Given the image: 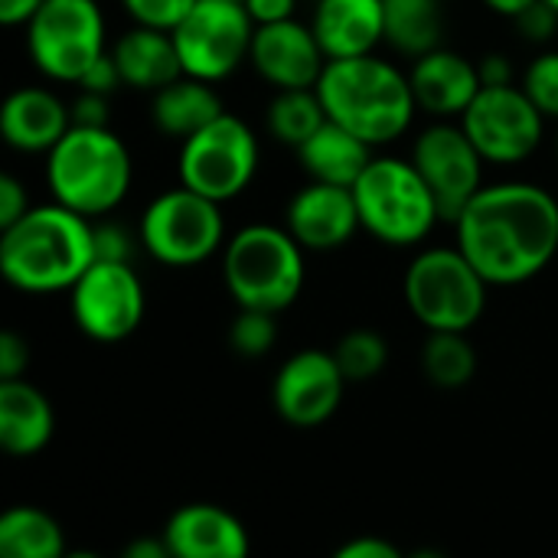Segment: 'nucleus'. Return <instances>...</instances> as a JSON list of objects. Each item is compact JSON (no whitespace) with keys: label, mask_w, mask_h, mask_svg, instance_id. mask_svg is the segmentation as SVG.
<instances>
[{"label":"nucleus","mask_w":558,"mask_h":558,"mask_svg":"<svg viewBox=\"0 0 558 558\" xmlns=\"http://www.w3.org/2000/svg\"><path fill=\"white\" fill-rule=\"evenodd\" d=\"M0 556L62 558L65 556V533L39 507H10L0 517Z\"/></svg>","instance_id":"nucleus-26"},{"label":"nucleus","mask_w":558,"mask_h":558,"mask_svg":"<svg viewBox=\"0 0 558 558\" xmlns=\"http://www.w3.org/2000/svg\"><path fill=\"white\" fill-rule=\"evenodd\" d=\"M160 536L170 558H245L252 549L242 520L216 504L180 507Z\"/></svg>","instance_id":"nucleus-18"},{"label":"nucleus","mask_w":558,"mask_h":558,"mask_svg":"<svg viewBox=\"0 0 558 558\" xmlns=\"http://www.w3.org/2000/svg\"><path fill=\"white\" fill-rule=\"evenodd\" d=\"M549 3H553V7H556V10H558V0H549Z\"/></svg>","instance_id":"nucleus-46"},{"label":"nucleus","mask_w":558,"mask_h":558,"mask_svg":"<svg viewBox=\"0 0 558 558\" xmlns=\"http://www.w3.org/2000/svg\"><path fill=\"white\" fill-rule=\"evenodd\" d=\"M111 56L121 69L124 85H134L144 92H157L183 75V62H180L170 29L137 23L134 29L118 36V43L111 46Z\"/></svg>","instance_id":"nucleus-23"},{"label":"nucleus","mask_w":558,"mask_h":558,"mask_svg":"<svg viewBox=\"0 0 558 558\" xmlns=\"http://www.w3.org/2000/svg\"><path fill=\"white\" fill-rule=\"evenodd\" d=\"M556 154H558V141H556Z\"/></svg>","instance_id":"nucleus-47"},{"label":"nucleus","mask_w":558,"mask_h":558,"mask_svg":"<svg viewBox=\"0 0 558 558\" xmlns=\"http://www.w3.org/2000/svg\"><path fill=\"white\" fill-rule=\"evenodd\" d=\"M454 235L490 288L523 284L556 258L558 199L520 180L481 186L454 219Z\"/></svg>","instance_id":"nucleus-1"},{"label":"nucleus","mask_w":558,"mask_h":558,"mask_svg":"<svg viewBox=\"0 0 558 558\" xmlns=\"http://www.w3.org/2000/svg\"><path fill=\"white\" fill-rule=\"evenodd\" d=\"M317 95L330 121L373 147L402 137L418 108L409 75L373 52L330 59L317 82Z\"/></svg>","instance_id":"nucleus-3"},{"label":"nucleus","mask_w":558,"mask_h":558,"mask_svg":"<svg viewBox=\"0 0 558 558\" xmlns=\"http://www.w3.org/2000/svg\"><path fill=\"white\" fill-rule=\"evenodd\" d=\"M56 432L49 399L26 379L0 383V445L10 458L39 454Z\"/></svg>","instance_id":"nucleus-22"},{"label":"nucleus","mask_w":558,"mask_h":558,"mask_svg":"<svg viewBox=\"0 0 558 558\" xmlns=\"http://www.w3.org/2000/svg\"><path fill=\"white\" fill-rule=\"evenodd\" d=\"M402 553L389 543V539H379V536H356L350 539L347 546L337 549V558H399Z\"/></svg>","instance_id":"nucleus-40"},{"label":"nucleus","mask_w":558,"mask_h":558,"mask_svg":"<svg viewBox=\"0 0 558 558\" xmlns=\"http://www.w3.org/2000/svg\"><path fill=\"white\" fill-rule=\"evenodd\" d=\"M481 85H513V62L504 52H490L477 62Z\"/></svg>","instance_id":"nucleus-42"},{"label":"nucleus","mask_w":558,"mask_h":558,"mask_svg":"<svg viewBox=\"0 0 558 558\" xmlns=\"http://www.w3.org/2000/svg\"><path fill=\"white\" fill-rule=\"evenodd\" d=\"M298 157H301V167L307 170L311 180L353 186L373 160V144H366L363 137H356L353 131H347L343 124L327 118L298 147Z\"/></svg>","instance_id":"nucleus-24"},{"label":"nucleus","mask_w":558,"mask_h":558,"mask_svg":"<svg viewBox=\"0 0 558 558\" xmlns=\"http://www.w3.org/2000/svg\"><path fill=\"white\" fill-rule=\"evenodd\" d=\"M72 111V124H82V128H108V95H98V92H88L82 88L78 98L69 105Z\"/></svg>","instance_id":"nucleus-36"},{"label":"nucleus","mask_w":558,"mask_h":558,"mask_svg":"<svg viewBox=\"0 0 558 558\" xmlns=\"http://www.w3.org/2000/svg\"><path fill=\"white\" fill-rule=\"evenodd\" d=\"M487 288L490 281L474 268V262L458 245L418 252L402 281L405 304L428 333L432 330L471 333V327L484 317Z\"/></svg>","instance_id":"nucleus-7"},{"label":"nucleus","mask_w":558,"mask_h":558,"mask_svg":"<svg viewBox=\"0 0 558 558\" xmlns=\"http://www.w3.org/2000/svg\"><path fill=\"white\" fill-rule=\"evenodd\" d=\"M95 262V226L65 203L29 206L0 229V271L23 294L72 291Z\"/></svg>","instance_id":"nucleus-2"},{"label":"nucleus","mask_w":558,"mask_h":558,"mask_svg":"<svg viewBox=\"0 0 558 558\" xmlns=\"http://www.w3.org/2000/svg\"><path fill=\"white\" fill-rule=\"evenodd\" d=\"M95 258H108V262H131V239L124 229L105 222L95 226Z\"/></svg>","instance_id":"nucleus-38"},{"label":"nucleus","mask_w":558,"mask_h":558,"mask_svg":"<svg viewBox=\"0 0 558 558\" xmlns=\"http://www.w3.org/2000/svg\"><path fill=\"white\" fill-rule=\"evenodd\" d=\"M72 128V111L46 88H16L0 108V131L13 150L49 154Z\"/></svg>","instance_id":"nucleus-20"},{"label":"nucleus","mask_w":558,"mask_h":558,"mask_svg":"<svg viewBox=\"0 0 558 558\" xmlns=\"http://www.w3.org/2000/svg\"><path fill=\"white\" fill-rule=\"evenodd\" d=\"M26 49L52 82H75L105 56V16L95 0H46L26 23Z\"/></svg>","instance_id":"nucleus-10"},{"label":"nucleus","mask_w":558,"mask_h":558,"mask_svg":"<svg viewBox=\"0 0 558 558\" xmlns=\"http://www.w3.org/2000/svg\"><path fill=\"white\" fill-rule=\"evenodd\" d=\"M327 121V108L317 88H278L268 108V131L275 141L291 144L294 150Z\"/></svg>","instance_id":"nucleus-29"},{"label":"nucleus","mask_w":558,"mask_h":558,"mask_svg":"<svg viewBox=\"0 0 558 558\" xmlns=\"http://www.w3.org/2000/svg\"><path fill=\"white\" fill-rule=\"evenodd\" d=\"M523 92L536 101L546 118H558V49H549L523 72Z\"/></svg>","instance_id":"nucleus-32"},{"label":"nucleus","mask_w":558,"mask_h":558,"mask_svg":"<svg viewBox=\"0 0 558 558\" xmlns=\"http://www.w3.org/2000/svg\"><path fill=\"white\" fill-rule=\"evenodd\" d=\"M222 98L216 95L213 82L206 78H193V75H180L170 85L154 92L150 101V118L154 124L177 141L193 137L196 131H203L209 121H216L222 114Z\"/></svg>","instance_id":"nucleus-25"},{"label":"nucleus","mask_w":558,"mask_h":558,"mask_svg":"<svg viewBox=\"0 0 558 558\" xmlns=\"http://www.w3.org/2000/svg\"><path fill=\"white\" fill-rule=\"evenodd\" d=\"M520 33L530 36L533 43H546L553 39V33L558 29V10L549 3V0H533L523 13L513 16Z\"/></svg>","instance_id":"nucleus-34"},{"label":"nucleus","mask_w":558,"mask_h":558,"mask_svg":"<svg viewBox=\"0 0 558 558\" xmlns=\"http://www.w3.org/2000/svg\"><path fill=\"white\" fill-rule=\"evenodd\" d=\"M314 33L327 59L366 56L386 39L383 0H317Z\"/></svg>","instance_id":"nucleus-21"},{"label":"nucleus","mask_w":558,"mask_h":558,"mask_svg":"<svg viewBox=\"0 0 558 558\" xmlns=\"http://www.w3.org/2000/svg\"><path fill=\"white\" fill-rule=\"evenodd\" d=\"M278 314L271 311H255V307H239V317L229 324V347L242 360H262L275 350L278 343Z\"/></svg>","instance_id":"nucleus-31"},{"label":"nucleus","mask_w":558,"mask_h":558,"mask_svg":"<svg viewBox=\"0 0 558 558\" xmlns=\"http://www.w3.org/2000/svg\"><path fill=\"white\" fill-rule=\"evenodd\" d=\"M284 226L307 252L343 248L356 235V229H363L353 186L311 180L291 196Z\"/></svg>","instance_id":"nucleus-17"},{"label":"nucleus","mask_w":558,"mask_h":558,"mask_svg":"<svg viewBox=\"0 0 558 558\" xmlns=\"http://www.w3.org/2000/svg\"><path fill=\"white\" fill-rule=\"evenodd\" d=\"M170 33L183 75L222 82L248 59L255 20L242 0H196Z\"/></svg>","instance_id":"nucleus-11"},{"label":"nucleus","mask_w":558,"mask_h":558,"mask_svg":"<svg viewBox=\"0 0 558 558\" xmlns=\"http://www.w3.org/2000/svg\"><path fill=\"white\" fill-rule=\"evenodd\" d=\"M29 209L26 186L16 177H0V229L13 226Z\"/></svg>","instance_id":"nucleus-39"},{"label":"nucleus","mask_w":558,"mask_h":558,"mask_svg":"<svg viewBox=\"0 0 558 558\" xmlns=\"http://www.w3.org/2000/svg\"><path fill=\"white\" fill-rule=\"evenodd\" d=\"M255 173L258 137L242 118L229 111L186 137L180 147V183L216 203H229L245 193Z\"/></svg>","instance_id":"nucleus-9"},{"label":"nucleus","mask_w":558,"mask_h":558,"mask_svg":"<svg viewBox=\"0 0 558 558\" xmlns=\"http://www.w3.org/2000/svg\"><path fill=\"white\" fill-rule=\"evenodd\" d=\"M137 239L150 258L170 268L203 265L226 245V222L222 203L177 186L160 193L141 216Z\"/></svg>","instance_id":"nucleus-8"},{"label":"nucleus","mask_w":558,"mask_h":558,"mask_svg":"<svg viewBox=\"0 0 558 558\" xmlns=\"http://www.w3.org/2000/svg\"><path fill=\"white\" fill-rule=\"evenodd\" d=\"M248 62L275 88H317L330 59L314 26H304L291 16L255 26Z\"/></svg>","instance_id":"nucleus-16"},{"label":"nucleus","mask_w":558,"mask_h":558,"mask_svg":"<svg viewBox=\"0 0 558 558\" xmlns=\"http://www.w3.org/2000/svg\"><path fill=\"white\" fill-rule=\"evenodd\" d=\"M78 85H82V88H88V92H98V95H111L118 85H124L121 69H118L114 56H111V52L98 56V59L88 65V72L78 78Z\"/></svg>","instance_id":"nucleus-37"},{"label":"nucleus","mask_w":558,"mask_h":558,"mask_svg":"<svg viewBox=\"0 0 558 558\" xmlns=\"http://www.w3.org/2000/svg\"><path fill=\"white\" fill-rule=\"evenodd\" d=\"M43 3L46 0H0V23L3 26H26Z\"/></svg>","instance_id":"nucleus-43"},{"label":"nucleus","mask_w":558,"mask_h":558,"mask_svg":"<svg viewBox=\"0 0 558 558\" xmlns=\"http://www.w3.org/2000/svg\"><path fill=\"white\" fill-rule=\"evenodd\" d=\"M412 163L432 186L441 219L454 222L461 209L484 186V154L474 147L468 131L458 124H432L412 147Z\"/></svg>","instance_id":"nucleus-14"},{"label":"nucleus","mask_w":558,"mask_h":558,"mask_svg":"<svg viewBox=\"0 0 558 558\" xmlns=\"http://www.w3.org/2000/svg\"><path fill=\"white\" fill-rule=\"evenodd\" d=\"M131 150L111 128L72 124L46 154V183L59 203L82 216L111 213L131 190Z\"/></svg>","instance_id":"nucleus-4"},{"label":"nucleus","mask_w":558,"mask_h":558,"mask_svg":"<svg viewBox=\"0 0 558 558\" xmlns=\"http://www.w3.org/2000/svg\"><path fill=\"white\" fill-rule=\"evenodd\" d=\"M409 82L418 108L438 118H461L468 105L477 98V92L484 88L477 62L441 46L415 59Z\"/></svg>","instance_id":"nucleus-19"},{"label":"nucleus","mask_w":558,"mask_h":558,"mask_svg":"<svg viewBox=\"0 0 558 558\" xmlns=\"http://www.w3.org/2000/svg\"><path fill=\"white\" fill-rule=\"evenodd\" d=\"M461 128L490 163L526 160L546 131V114L517 85H484L461 114Z\"/></svg>","instance_id":"nucleus-13"},{"label":"nucleus","mask_w":558,"mask_h":558,"mask_svg":"<svg viewBox=\"0 0 558 558\" xmlns=\"http://www.w3.org/2000/svg\"><path fill=\"white\" fill-rule=\"evenodd\" d=\"M26 366H29V343L13 330L0 333V383L23 379Z\"/></svg>","instance_id":"nucleus-35"},{"label":"nucleus","mask_w":558,"mask_h":558,"mask_svg":"<svg viewBox=\"0 0 558 558\" xmlns=\"http://www.w3.org/2000/svg\"><path fill=\"white\" fill-rule=\"evenodd\" d=\"M124 558H170V549L163 543V536H141L131 546H124Z\"/></svg>","instance_id":"nucleus-44"},{"label":"nucleus","mask_w":558,"mask_h":558,"mask_svg":"<svg viewBox=\"0 0 558 558\" xmlns=\"http://www.w3.org/2000/svg\"><path fill=\"white\" fill-rule=\"evenodd\" d=\"M422 366L432 386L464 389L477 373V353L461 330H432L422 350Z\"/></svg>","instance_id":"nucleus-28"},{"label":"nucleus","mask_w":558,"mask_h":558,"mask_svg":"<svg viewBox=\"0 0 558 558\" xmlns=\"http://www.w3.org/2000/svg\"><path fill=\"white\" fill-rule=\"evenodd\" d=\"M363 229L386 245H418L441 219L438 199L418 167L399 157H373L353 183Z\"/></svg>","instance_id":"nucleus-6"},{"label":"nucleus","mask_w":558,"mask_h":558,"mask_svg":"<svg viewBox=\"0 0 558 558\" xmlns=\"http://www.w3.org/2000/svg\"><path fill=\"white\" fill-rule=\"evenodd\" d=\"M484 3H487L494 13H504V16H510V20H513V16H517V13H523L533 0H484Z\"/></svg>","instance_id":"nucleus-45"},{"label":"nucleus","mask_w":558,"mask_h":558,"mask_svg":"<svg viewBox=\"0 0 558 558\" xmlns=\"http://www.w3.org/2000/svg\"><path fill=\"white\" fill-rule=\"evenodd\" d=\"M304 245L288 226L255 222L222 245V281L239 307L288 311L304 288Z\"/></svg>","instance_id":"nucleus-5"},{"label":"nucleus","mask_w":558,"mask_h":558,"mask_svg":"<svg viewBox=\"0 0 558 558\" xmlns=\"http://www.w3.org/2000/svg\"><path fill=\"white\" fill-rule=\"evenodd\" d=\"M196 0H121L128 16L141 26H157V29H173Z\"/></svg>","instance_id":"nucleus-33"},{"label":"nucleus","mask_w":558,"mask_h":558,"mask_svg":"<svg viewBox=\"0 0 558 558\" xmlns=\"http://www.w3.org/2000/svg\"><path fill=\"white\" fill-rule=\"evenodd\" d=\"M347 376L333 353L301 350L284 360L271 386V405L281 422L294 428H317L330 422L343 402Z\"/></svg>","instance_id":"nucleus-15"},{"label":"nucleus","mask_w":558,"mask_h":558,"mask_svg":"<svg viewBox=\"0 0 558 558\" xmlns=\"http://www.w3.org/2000/svg\"><path fill=\"white\" fill-rule=\"evenodd\" d=\"M69 307L85 337L98 343H121L144 320V284L131 262L95 258L72 284Z\"/></svg>","instance_id":"nucleus-12"},{"label":"nucleus","mask_w":558,"mask_h":558,"mask_svg":"<svg viewBox=\"0 0 558 558\" xmlns=\"http://www.w3.org/2000/svg\"><path fill=\"white\" fill-rule=\"evenodd\" d=\"M386 39L405 56H425L441 43V7L438 0H383Z\"/></svg>","instance_id":"nucleus-27"},{"label":"nucleus","mask_w":558,"mask_h":558,"mask_svg":"<svg viewBox=\"0 0 558 558\" xmlns=\"http://www.w3.org/2000/svg\"><path fill=\"white\" fill-rule=\"evenodd\" d=\"M245 10L252 13L255 26L262 23H278V20H291L294 16V3L298 0H242Z\"/></svg>","instance_id":"nucleus-41"},{"label":"nucleus","mask_w":558,"mask_h":558,"mask_svg":"<svg viewBox=\"0 0 558 558\" xmlns=\"http://www.w3.org/2000/svg\"><path fill=\"white\" fill-rule=\"evenodd\" d=\"M333 356L350 383L376 379L389 363V347L376 330H350L333 347Z\"/></svg>","instance_id":"nucleus-30"}]
</instances>
